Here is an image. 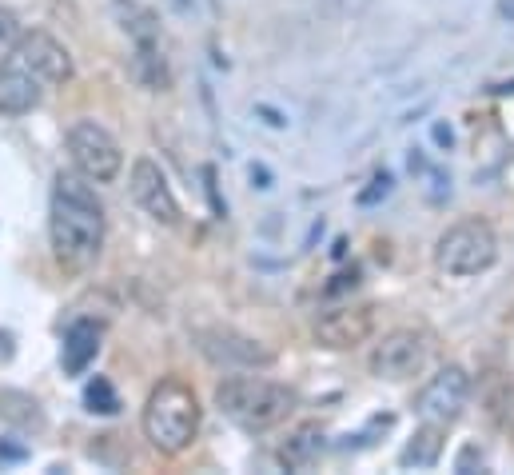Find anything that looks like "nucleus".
I'll list each match as a JSON object with an SVG mask.
<instances>
[{"instance_id": "f257e3e1", "label": "nucleus", "mask_w": 514, "mask_h": 475, "mask_svg": "<svg viewBox=\"0 0 514 475\" xmlns=\"http://www.w3.org/2000/svg\"><path fill=\"white\" fill-rule=\"evenodd\" d=\"M48 228H52V248L60 252V260L84 264V260H92L100 252V244H104V208H100L96 192L80 176H72V172L56 176Z\"/></svg>"}, {"instance_id": "f03ea898", "label": "nucleus", "mask_w": 514, "mask_h": 475, "mask_svg": "<svg viewBox=\"0 0 514 475\" xmlns=\"http://www.w3.org/2000/svg\"><path fill=\"white\" fill-rule=\"evenodd\" d=\"M200 432V400L184 380H160L144 404V436L156 452L180 456Z\"/></svg>"}, {"instance_id": "7ed1b4c3", "label": "nucleus", "mask_w": 514, "mask_h": 475, "mask_svg": "<svg viewBox=\"0 0 514 475\" xmlns=\"http://www.w3.org/2000/svg\"><path fill=\"white\" fill-rule=\"evenodd\" d=\"M216 408L244 432H267L287 420V412L295 408V392L259 376H228L216 384Z\"/></svg>"}, {"instance_id": "20e7f679", "label": "nucleus", "mask_w": 514, "mask_h": 475, "mask_svg": "<svg viewBox=\"0 0 514 475\" xmlns=\"http://www.w3.org/2000/svg\"><path fill=\"white\" fill-rule=\"evenodd\" d=\"M499 260V236L487 220H459L435 244V264L447 276H479Z\"/></svg>"}, {"instance_id": "39448f33", "label": "nucleus", "mask_w": 514, "mask_h": 475, "mask_svg": "<svg viewBox=\"0 0 514 475\" xmlns=\"http://www.w3.org/2000/svg\"><path fill=\"white\" fill-rule=\"evenodd\" d=\"M68 156H72L76 172L88 176V180H96V184H112L120 176V168H124L120 144L96 120H76L68 128Z\"/></svg>"}, {"instance_id": "423d86ee", "label": "nucleus", "mask_w": 514, "mask_h": 475, "mask_svg": "<svg viewBox=\"0 0 514 475\" xmlns=\"http://www.w3.org/2000/svg\"><path fill=\"white\" fill-rule=\"evenodd\" d=\"M431 360V336L419 332V328H399V332H387L375 352H371V376L379 380H411L427 368Z\"/></svg>"}, {"instance_id": "0eeeda50", "label": "nucleus", "mask_w": 514, "mask_h": 475, "mask_svg": "<svg viewBox=\"0 0 514 475\" xmlns=\"http://www.w3.org/2000/svg\"><path fill=\"white\" fill-rule=\"evenodd\" d=\"M467 396H471V380L463 368H443L439 376H431V384L419 392L415 400V412L423 424H435V428H447L463 416L467 408Z\"/></svg>"}, {"instance_id": "6e6552de", "label": "nucleus", "mask_w": 514, "mask_h": 475, "mask_svg": "<svg viewBox=\"0 0 514 475\" xmlns=\"http://www.w3.org/2000/svg\"><path fill=\"white\" fill-rule=\"evenodd\" d=\"M12 60H20V68H28V72H32L36 80H44V84H68V80H72V56H68V48H64L60 40H52L48 32H28V36H20Z\"/></svg>"}, {"instance_id": "1a4fd4ad", "label": "nucleus", "mask_w": 514, "mask_h": 475, "mask_svg": "<svg viewBox=\"0 0 514 475\" xmlns=\"http://www.w3.org/2000/svg\"><path fill=\"white\" fill-rule=\"evenodd\" d=\"M132 200L152 216V220H160V224H180V204H176V196H172V184H168V176L160 172V164L156 160H136L132 164Z\"/></svg>"}, {"instance_id": "9d476101", "label": "nucleus", "mask_w": 514, "mask_h": 475, "mask_svg": "<svg viewBox=\"0 0 514 475\" xmlns=\"http://www.w3.org/2000/svg\"><path fill=\"white\" fill-rule=\"evenodd\" d=\"M375 332V312L363 304V308H335V312H323L319 320H315V340L323 344V348H335V352H343V348H355V344H363L367 336Z\"/></svg>"}, {"instance_id": "9b49d317", "label": "nucleus", "mask_w": 514, "mask_h": 475, "mask_svg": "<svg viewBox=\"0 0 514 475\" xmlns=\"http://www.w3.org/2000/svg\"><path fill=\"white\" fill-rule=\"evenodd\" d=\"M200 348H204V356H212L216 364H228V368H263V364H271V352L259 340L228 332V328L200 332Z\"/></svg>"}, {"instance_id": "f8f14e48", "label": "nucleus", "mask_w": 514, "mask_h": 475, "mask_svg": "<svg viewBox=\"0 0 514 475\" xmlns=\"http://www.w3.org/2000/svg\"><path fill=\"white\" fill-rule=\"evenodd\" d=\"M40 104V80L28 68H8L0 72V112L4 116H24Z\"/></svg>"}, {"instance_id": "ddd939ff", "label": "nucleus", "mask_w": 514, "mask_h": 475, "mask_svg": "<svg viewBox=\"0 0 514 475\" xmlns=\"http://www.w3.org/2000/svg\"><path fill=\"white\" fill-rule=\"evenodd\" d=\"M96 352H100V328L92 320H76L68 328V336H64V356H60L64 372L68 376H84L88 364L96 360Z\"/></svg>"}, {"instance_id": "4468645a", "label": "nucleus", "mask_w": 514, "mask_h": 475, "mask_svg": "<svg viewBox=\"0 0 514 475\" xmlns=\"http://www.w3.org/2000/svg\"><path fill=\"white\" fill-rule=\"evenodd\" d=\"M319 452H323V428H319V424H299V428L283 440L279 464H283L287 472H307V468H315Z\"/></svg>"}, {"instance_id": "2eb2a0df", "label": "nucleus", "mask_w": 514, "mask_h": 475, "mask_svg": "<svg viewBox=\"0 0 514 475\" xmlns=\"http://www.w3.org/2000/svg\"><path fill=\"white\" fill-rule=\"evenodd\" d=\"M439 456H443V428L427 424V428H419V432L411 436V444L399 452V464H403V468H435Z\"/></svg>"}, {"instance_id": "dca6fc26", "label": "nucleus", "mask_w": 514, "mask_h": 475, "mask_svg": "<svg viewBox=\"0 0 514 475\" xmlns=\"http://www.w3.org/2000/svg\"><path fill=\"white\" fill-rule=\"evenodd\" d=\"M0 420L24 428V432H40L44 428V412L28 392H0Z\"/></svg>"}, {"instance_id": "f3484780", "label": "nucleus", "mask_w": 514, "mask_h": 475, "mask_svg": "<svg viewBox=\"0 0 514 475\" xmlns=\"http://www.w3.org/2000/svg\"><path fill=\"white\" fill-rule=\"evenodd\" d=\"M84 408H88L92 416H116V412H120V396H116V388H112L108 376H92V380H88V388H84Z\"/></svg>"}, {"instance_id": "a211bd4d", "label": "nucleus", "mask_w": 514, "mask_h": 475, "mask_svg": "<svg viewBox=\"0 0 514 475\" xmlns=\"http://www.w3.org/2000/svg\"><path fill=\"white\" fill-rule=\"evenodd\" d=\"M20 20H16V12H8V8H0V64H8L12 56H16V44H20Z\"/></svg>"}, {"instance_id": "6ab92c4d", "label": "nucleus", "mask_w": 514, "mask_h": 475, "mask_svg": "<svg viewBox=\"0 0 514 475\" xmlns=\"http://www.w3.org/2000/svg\"><path fill=\"white\" fill-rule=\"evenodd\" d=\"M391 188H395V180H391V172H379V176L371 180V188H363V192H359V204H363V208H371V204H379V200H387V196H391Z\"/></svg>"}, {"instance_id": "aec40b11", "label": "nucleus", "mask_w": 514, "mask_h": 475, "mask_svg": "<svg viewBox=\"0 0 514 475\" xmlns=\"http://www.w3.org/2000/svg\"><path fill=\"white\" fill-rule=\"evenodd\" d=\"M32 452H28V444L24 440H16V436H4L0 440V468H16V464H24Z\"/></svg>"}, {"instance_id": "412c9836", "label": "nucleus", "mask_w": 514, "mask_h": 475, "mask_svg": "<svg viewBox=\"0 0 514 475\" xmlns=\"http://www.w3.org/2000/svg\"><path fill=\"white\" fill-rule=\"evenodd\" d=\"M483 464H487V452H483L479 444H467V448L455 456V472L459 475L475 472V468H483Z\"/></svg>"}, {"instance_id": "4be33fe9", "label": "nucleus", "mask_w": 514, "mask_h": 475, "mask_svg": "<svg viewBox=\"0 0 514 475\" xmlns=\"http://www.w3.org/2000/svg\"><path fill=\"white\" fill-rule=\"evenodd\" d=\"M204 180H208V196H212V208H216V216L224 220L228 216V204L220 200V192H216V168H204Z\"/></svg>"}, {"instance_id": "5701e85b", "label": "nucleus", "mask_w": 514, "mask_h": 475, "mask_svg": "<svg viewBox=\"0 0 514 475\" xmlns=\"http://www.w3.org/2000/svg\"><path fill=\"white\" fill-rule=\"evenodd\" d=\"M335 284H327V296H339V292H347V288H355L359 284V272L351 268V272H339V276H331Z\"/></svg>"}, {"instance_id": "b1692460", "label": "nucleus", "mask_w": 514, "mask_h": 475, "mask_svg": "<svg viewBox=\"0 0 514 475\" xmlns=\"http://www.w3.org/2000/svg\"><path fill=\"white\" fill-rule=\"evenodd\" d=\"M431 136H435V144H439V148H451V144H455V132H451V124H443V120L431 128Z\"/></svg>"}, {"instance_id": "393cba45", "label": "nucleus", "mask_w": 514, "mask_h": 475, "mask_svg": "<svg viewBox=\"0 0 514 475\" xmlns=\"http://www.w3.org/2000/svg\"><path fill=\"white\" fill-rule=\"evenodd\" d=\"M252 180H259L256 188H271V184H267V180H271V172H267L263 164H252Z\"/></svg>"}, {"instance_id": "a878e982", "label": "nucleus", "mask_w": 514, "mask_h": 475, "mask_svg": "<svg viewBox=\"0 0 514 475\" xmlns=\"http://www.w3.org/2000/svg\"><path fill=\"white\" fill-rule=\"evenodd\" d=\"M0 360H4V364L12 360V336H8V332H0Z\"/></svg>"}, {"instance_id": "bb28decb", "label": "nucleus", "mask_w": 514, "mask_h": 475, "mask_svg": "<svg viewBox=\"0 0 514 475\" xmlns=\"http://www.w3.org/2000/svg\"><path fill=\"white\" fill-rule=\"evenodd\" d=\"M499 12H503L507 20H514V0H499Z\"/></svg>"}]
</instances>
